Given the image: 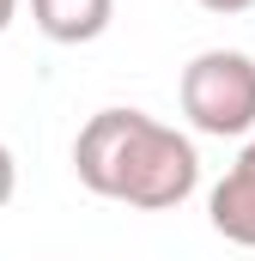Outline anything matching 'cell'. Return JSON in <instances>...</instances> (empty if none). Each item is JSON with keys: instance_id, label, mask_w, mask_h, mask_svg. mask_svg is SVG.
Here are the masks:
<instances>
[{"instance_id": "obj_4", "label": "cell", "mask_w": 255, "mask_h": 261, "mask_svg": "<svg viewBox=\"0 0 255 261\" xmlns=\"http://www.w3.org/2000/svg\"><path fill=\"white\" fill-rule=\"evenodd\" d=\"M31 18L49 43H97L116 18V0H31Z\"/></svg>"}, {"instance_id": "obj_7", "label": "cell", "mask_w": 255, "mask_h": 261, "mask_svg": "<svg viewBox=\"0 0 255 261\" xmlns=\"http://www.w3.org/2000/svg\"><path fill=\"white\" fill-rule=\"evenodd\" d=\"M12 18H18V0H0V31H6Z\"/></svg>"}, {"instance_id": "obj_2", "label": "cell", "mask_w": 255, "mask_h": 261, "mask_svg": "<svg viewBox=\"0 0 255 261\" xmlns=\"http://www.w3.org/2000/svg\"><path fill=\"white\" fill-rule=\"evenodd\" d=\"M183 116L207 140H243L255 128V61L243 49H200L183 67Z\"/></svg>"}, {"instance_id": "obj_3", "label": "cell", "mask_w": 255, "mask_h": 261, "mask_svg": "<svg viewBox=\"0 0 255 261\" xmlns=\"http://www.w3.org/2000/svg\"><path fill=\"white\" fill-rule=\"evenodd\" d=\"M207 219H213V231H219L225 243L255 249V140L237 152V164L213 182V195H207Z\"/></svg>"}, {"instance_id": "obj_1", "label": "cell", "mask_w": 255, "mask_h": 261, "mask_svg": "<svg viewBox=\"0 0 255 261\" xmlns=\"http://www.w3.org/2000/svg\"><path fill=\"white\" fill-rule=\"evenodd\" d=\"M73 176L104 200L170 213L200 189V152L146 110H97L73 140Z\"/></svg>"}, {"instance_id": "obj_6", "label": "cell", "mask_w": 255, "mask_h": 261, "mask_svg": "<svg viewBox=\"0 0 255 261\" xmlns=\"http://www.w3.org/2000/svg\"><path fill=\"white\" fill-rule=\"evenodd\" d=\"M194 6H207V12H219V18H237V12H249L255 0H194Z\"/></svg>"}, {"instance_id": "obj_5", "label": "cell", "mask_w": 255, "mask_h": 261, "mask_svg": "<svg viewBox=\"0 0 255 261\" xmlns=\"http://www.w3.org/2000/svg\"><path fill=\"white\" fill-rule=\"evenodd\" d=\"M18 195V164H12V152H6V140H0V206Z\"/></svg>"}]
</instances>
